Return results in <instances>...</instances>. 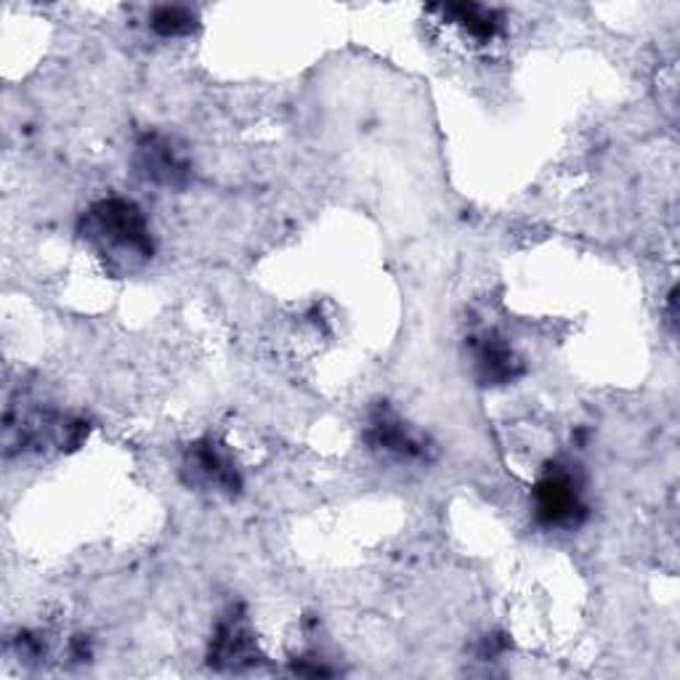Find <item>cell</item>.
<instances>
[{"mask_svg": "<svg viewBox=\"0 0 680 680\" xmlns=\"http://www.w3.org/2000/svg\"><path fill=\"white\" fill-rule=\"evenodd\" d=\"M479 367L487 381H508V378H513L516 359H513L508 346H502L498 341H487L479 351Z\"/></svg>", "mask_w": 680, "mask_h": 680, "instance_id": "cell-7", "label": "cell"}, {"mask_svg": "<svg viewBox=\"0 0 680 680\" xmlns=\"http://www.w3.org/2000/svg\"><path fill=\"white\" fill-rule=\"evenodd\" d=\"M535 511L545 526H577L585 505L572 470L553 465L535 487Z\"/></svg>", "mask_w": 680, "mask_h": 680, "instance_id": "cell-2", "label": "cell"}, {"mask_svg": "<svg viewBox=\"0 0 680 680\" xmlns=\"http://www.w3.org/2000/svg\"><path fill=\"white\" fill-rule=\"evenodd\" d=\"M194 22H198V16L189 9H181V5H160L150 20L152 29L163 38H179V35L192 33Z\"/></svg>", "mask_w": 680, "mask_h": 680, "instance_id": "cell-6", "label": "cell"}, {"mask_svg": "<svg viewBox=\"0 0 680 680\" xmlns=\"http://www.w3.org/2000/svg\"><path fill=\"white\" fill-rule=\"evenodd\" d=\"M370 441H372V446L391 452V455H399V457L422 455L418 441H415L407 431H404V426H399V422H394L389 418H381V420L372 422Z\"/></svg>", "mask_w": 680, "mask_h": 680, "instance_id": "cell-5", "label": "cell"}, {"mask_svg": "<svg viewBox=\"0 0 680 680\" xmlns=\"http://www.w3.org/2000/svg\"><path fill=\"white\" fill-rule=\"evenodd\" d=\"M192 470L194 476H200L202 481L207 484V487H216V489H226V492H231V489L240 484V479H237L235 468H231V463L226 461L224 455L216 450V444H198L192 452Z\"/></svg>", "mask_w": 680, "mask_h": 680, "instance_id": "cell-4", "label": "cell"}, {"mask_svg": "<svg viewBox=\"0 0 680 680\" xmlns=\"http://www.w3.org/2000/svg\"><path fill=\"white\" fill-rule=\"evenodd\" d=\"M83 231L102 253L122 263L146 261L152 255V240L146 220L133 202L104 200L88 211Z\"/></svg>", "mask_w": 680, "mask_h": 680, "instance_id": "cell-1", "label": "cell"}, {"mask_svg": "<svg viewBox=\"0 0 680 680\" xmlns=\"http://www.w3.org/2000/svg\"><path fill=\"white\" fill-rule=\"evenodd\" d=\"M136 165L144 179L165 183V187H181L189 176V165L174 150L168 139L146 136L136 150Z\"/></svg>", "mask_w": 680, "mask_h": 680, "instance_id": "cell-3", "label": "cell"}]
</instances>
